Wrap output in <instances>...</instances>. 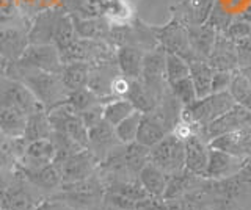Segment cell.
<instances>
[{"instance_id":"1","label":"cell","mask_w":251,"mask_h":210,"mask_svg":"<svg viewBox=\"0 0 251 210\" xmlns=\"http://www.w3.org/2000/svg\"><path fill=\"white\" fill-rule=\"evenodd\" d=\"M16 69L21 72L19 82L33 93V96L39 100V104L46 108H53L68 99L69 91L65 88L60 74L39 71V69H27L16 65Z\"/></svg>"},{"instance_id":"2","label":"cell","mask_w":251,"mask_h":210,"mask_svg":"<svg viewBox=\"0 0 251 210\" xmlns=\"http://www.w3.org/2000/svg\"><path fill=\"white\" fill-rule=\"evenodd\" d=\"M235 105L234 99L227 91L223 93H210V94L196 99L193 104L182 107L180 110V119L192 124L195 132L209 126L222 115Z\"/></svg>"},{"instance_id":"3","label":"cell","mask_w":251,"mask_h":210,"mask_svg":"<svg viewBox=\"0 0 251 210\" xmlns=\"http://www.w3.org/2000/svg\"><path fill=\"white\" fill-rule=\"evenodd\" d=\"M149 162L167 174L180 173L185 169V143L170 132L149 149Z\"/></svg>"},{"instance_id":"4","label":"cell","mask_w":251,"mask_h":210,"mask_svg":"<svg viewBox=\"0 0 251 210\" xmlns=\"http://www.w3.org/2000/svg\"><path fill=\"white\" fill-rule=\"evenodd\" d=\"M152 32L157 43L167 53H176V55L182 57L187 63L200 60L195 55L192 46L188 43L187 27L176 18H173L168 24L162 27H152Z\"/></svg>"},{"instance_id":"5","label":"cell","mask_w":251,"mask_h":210,"mask_svg":"<svg viewBox=\"0 0 251 210\" xmlns=\"http://www.w3.org/2000/svg\"><path fill=\"white\" fill-rule=\"evenodd\" d=\"M165 60H167V52L160 46L146 52L143 58L141 77L138 79L159 100L162 99L163 93L167 91L168 85L167 72H165Z\"/></svg>"},{"instance_id":"6","label":"cell","mask_w":251,"mask_h":210,"mask_svg":"<svg viewBox=\"0 0 251 210\" xmlns=\"http://www.w3.org/2000/svg\"><path fill=\"white\" fill-rule=\"evenodd\" d=\"M251 126V112L235 104L231 110H227L225 115H222L215 121H212L209 126L198 129L195 134H198L207 144L222 135L231 134L239 129Z\"/></svg>"},{"instance_id":"7","label":"cell","mask_w":251,"mask_h":210,"mask_svg":"<svg viewBox=\"0 0 251 210\" xmlns=\"http://www.w3.org/2000/svg\"><path fill=\"white\" fill-rule=\"evenodd\" d=\"M16 65L53 74H60L63 68L60 52L53 44H28L22 55L16 60Z\"/></svg>"},{"instance_id":"8","label":"cell","mask_w":251,"mask_h":210,"mask_svg":"<svg viewBox=\"0 0 251 210\" xmlns=\"http://www.w3.org/2000/svg\"><path fill=\"white\" fill-rule=\"evenodd\" d=\"M99 160L90 149H82L69 157L57 162V166L61 173L63 184H74L91 177L96 169Z\"/></svg>"},{"instance_id":"9","label":"cell","mask_w":251,"mask_h":210,"mask_svg":"<svg viewBox=\"0 0 251 210\" xmlns=\"http://www.w3.org/2000/svg\"><path fill=\"white\" fill-rule=\"evenodd\" d=\"M251 157H237V155L227 154L225 151L212 149L209 147V163L204 173V179L209 181H225L240 171L250 163Z\"/></svg>"},{"instance_id":"10","label":"cell","mask_w":251,"mask_h":210,"mask_svg":"<svg viewBox=\"0 0 251 210\" xmlns=\"http://www.w3.org/2000/svg\"><path fill=\"white\" fill-rule=\"evenodd\" d=\"M118 146H121V141L116 137L115 126L105 119L88 130V149L96 155L99 162L105 160Z\"/></svg>"},{"instance_id":"11","label":"cell","mask_w":251,"mask_h":210,"mask_svg":"<svg viewBox=\"0 0 251 210\" xmlns=\"http://www.w3.org/2000/svg\"><path fill=\"white\" fill-rule=\"evenodd\" d=\"M209 147L225 151L237 157H251V126L212 140Z\"/></svg>"},{"instance_id":"12","label":"cell","mask_w":251,"mask_h":210,"mask_svg":"<svg viewBox=\"0 0 251 210\" xmlns=\"http://www.w3.org/2000/svg\"><path fill=\"white\" fill-rule=\"evenodd\" d=\"M0 104L13 105L16 108H19V110L24 112L27 116L44 108L41 104H39V100L33 96V93L19 80L11 82L5 88V91L2 93V102Z\"/></svg>"},{"instance_id":"13","label":"cell","mask_w":251,"mask_h":210,"mask_svg":"<svg viewBox=\"0 0 251 210\" xmlns=\"http://www.w3.org/2000/svg\"><path fill=\"white\" fill-rule=\"evenodd\" d=\"M207 63L215 69V71H237L239 61H237V50H235V43L226 38L223 33L217 35V40L214 44Z\"/></svg>"},{"instance_id":"14","label":"cell","mask_w":251,"mask_h":210,"mask_svg":"<svg viewBox=\"0 0 251 210\" xmlns=\"http://www.w3.org/2000/svg\"><path fill=\"white\" fill-rule=\"evenodd\" d=\"M185 169L196 176L206 173L209 163V144L198 135L193 134L185 140Z\"/></svg>"},{"instance_id":"15","label":"cell","mask_w":251,"mask_h":210,"mask_svg":"<svg viewBox=\"0 0 251 210\" xmlns=\"http://www.w3.org/2000/svg\"><path fill=\"white\" fill-rule=\"evenodd\" d=\"M215 3L217 0H184L176 6L175 18L185 27L206 24Z\"/></svg>"},{"instance_id":"16","label":"cell","mask_w":251,"mask_h":210,"mask_svg":"<svg viewBox=\"0 0 251 210\" xmlns=\"http://www.w3.org/2000/svg\"><path fill=\"white\" fill-rule=\"evenodd\" d=\"M65 11L61 10H46L39 13L33 25H31L28 36V44H53V32L55 25Z\"/></svg>"},{"instance_id":"17","label":"cell","mask_w":251,"mask_h":210,"mask_svg":"<svg viewBox=\"0 0 251 210\" xmlns=\"http://www.w3.org/2000/svg\"><path fill=\"white\" fill-rule=\"evenodd\" d=\"M55 162V146L50 138H41L27 143L24 149V165L27 169H36Z\"/></svg>"},{"instance_id":"18","label":"cell","mask_w":251,"mask_h":210,"mask_svg":"<svg viewBox=\"0 0 251 210\" xmlns=\"http://www.w3.org/2000/svg\"><path fill=\"white\" fill-rule=\"evenodd\" d=\"M145 50H141L133 46H121L116 49V65L120 72L127 77L129 80H138L141 77V69H143V58Z\"/></svg>"},{"instance_id":"19","label":"cell","mask_w":251,"mask_h":210,"mask_svg":"<svg viewBox=\"0 0 251 210\" xmlns=\"http://www.w3.org/2000/svg\"><path fill=\"white\" fill-rule=\"evenodd\" d=\"M187 33H188V43H190L195 55L200 60H207L212 49H214L218 33L207 24L188 25Z\"/></svg>"},{"instance_id":"20","label":"cell","mask_w":251,"mask_h":210,"mask_svg":"<svg viewBox=\"0 0 251 210\" xmlns=\"http://www.w3.org/2000/svg\"><path fill=\"white\" fill-rule=\"evenodd\" d=\"M168 134H170L168 129L163 126V124L160 122V119L157 118L152 112L145 113L143 116H141L135 141L151 149L152 146H155L162 138H165Z\"/></svg>"},{"instance_id":"21","label":"cell","mask_w":251,"mask_h":210,"mask_svg":"<svg viewBox=\"0 0 251 210\" xmlns=\"http://www.w3.org/2000/svg\"><path fill=\"white\" fill-rule=\"evenodd\" d=\"M28 116L13 105L0 104V132L11 138H22Z\"/></svg>"},{"instance_id":"22","label":"cell","mask_w":251,"mask_h":210,"mask_svg":"<svg viewBox=\"0 0 251 210\" xmlns=\"http://www.w3.org/2000/svg\"><path fill=\"white\" fill-rule=\"evenodd\" d=\"M168 177L170 174L162 171L159 166H155L154 163L148 162L140 171L138 181L151 198H163L165 188H167L168 184Z\"/></svg>"},{"instance_id":"23","label":"cell","mask_w":251,"mask_h":210,"mask_svg":"<svg viewBox=\"0 0 251 210\" xmlns=\"http://www.w3.org/2000/svg\"><path fill=\"white\" fill-rule=\"evenodd\" d=\"M74 28L78 38L85 40H96V41H107L112 22L107 18H91V19H82L73 16Z\"/></svg>"},{"instance_id":"24","label":"cell","mask_w":251,"mask_h":210,"mask_svg":"<svg viewBox=\"0 0 251 210\" xmlns=\"http://www.w3.org/2000/svg\"><path fill=\"white\" fill-rule=\"evenodd\" d=\"M91 65L85 61H73V63H65L60 71V79L65 85V88L71 93L78 88H85L88 85Z\"/></svg>"},{"instance_id":"25","label":"cell","mask_w":251,"mask_h":210,"mask_svg":"<svg viewBox=\"0 0 251 210\" xmlns=\"http://www.w3.org/2000/svg\"><path fill=\"white\" fill-rule=\"evenodd\" d=\"M121 159L127 174L138 177L141 168L149 162V147L137 141L129 144H121Z\"/></svg>"},{"instance_id":"26","label":"cell","mask_w":251,"mask_h":210,"mask_svg":"<svg viewBox=\"0 0 251 210\" xmlns=\"http://www.w3.org/2000/svg\"><path fill=\"white\" fill-rule=\"evenodd\" d=\"M28 46V36L18 28H0V53L18 60Z\"/></svg>"},{"instance_id":"27","label":"cell","mask_w":251,"mask_h":210,"mask_svg":"<svg viewBox=\"0 0 251 210\" xmlns=\"http://www.w3.org/2000/svg\"><path fill=\"white\" fill-rule=\"evenodd\" d=\"M65 5L71 16L82 19L105 18L108 0H65Z\"/></svg>"},{"instance_id":"28","label":"cell","mask_w":251,"mask_h":210,"mask_svg":"<svg viewBox=\"0 0 251 210\" xmlns=\"http://www.w3.org/2000/svg\"><path fill=\"white\" fill-rule=\"evenodd\" d=\"M126 99L130 100L133 108L143 115L154 112L155 107L160 102V100L141 83V80H130V88Z\"/></svg>"},{"instance_id":"29","label":"cell","mask_w":251,"mask_h":210,"mask_svg":"<svg viewBox=\"0 0 251 210\" xmlns=\"http://www.w3.org/2000/svg\"><path fill=\"white\" fill-rule=\"evenodd\" d=\"M188 65H190V79L195 85L198 99L210 94L212 77H214L215 69L212 68L206 60H195Z\"/></svg>"},{"instance_id":"30","label":"cell","mask_w":251,"mask_h":210,"mask_svg":"<svg viewBox=\"0 0 251 210\" xmlns=\"http://www.w3.org/2000/svg\"><path fill=\"white\" fill-rule=\"evenodd\" d=\"M25 173L31 182L44 190H53L60 184H63L61 173L55 163H49V165H44L36 169H25Z\"/></svg>"},{"instance_id":"31","label":"cell","mask_w":251,"mask_h":210,"mask_svg":"<svg viewBox=\"0 0 251 210\" xmlns=\"http://www.w3.org/2000/svg\"><path fill=\"white\" fill-rule=\"evenodd\" d=\"M52 126L49 122V116H47L43 110H39L36 113H31L27 118V126L25 132H24V140L27 143L35 141V140L41 138H50L52 135Z\"/></svg>"},{"instance_id":"32","label":"cell","mask_w":251,"mask_h":210,"mask_svg":"<svg viewBox=\"0 0 251 210\" xmlns=\"http://www.w3.org/2000/svg\"><path fill=\"white\" fill-rule=\"evenodd\" d=\"M227 93L231 94L235 104L251 112V83L240 69L234 71Z\"/></svg>"},{"instance_id":"33","label":"cell","mask_w":251,"mask_h":210,"mask_svg":"<svg viewBox=\"0 0 251 210\" xmlns=\"http://www.w3.org/2000/svg\"><path fill=\"white\" fill-rule=\"evenodd\" d=\"M0 206L3 210H35L36 206L28 193L24 191L21 187L8 188L0 193Z\"/></svg>"},{"instance_id":"34","label":"cell","mask_w":251,"mask_h":210,"mask_svg":"<svg viewBox=\"0 0 251 210\" xmlns=\"http://www.w3.org/2000/svg\"><path fill=\"white\" fill-rule=\"evenodd\" d=\"M77 33L74 28V22L73 16L68 13H63L57 25H55V32H53V46L58 49V52L65 50L68 46L73 44L77 40Z\"/></svg>"},{"instance_id":"35","label":"cell","mask_w":251,"mask_h":210,"mask_svg":"<svg viewBox=\"0 0 251 210\" xmlns=\"http://www.w3.org/2000/svg\"><path fill=\"white\" fill-rule=\"evenodd\" d=\"M133 112H135V108H133L130 100H127L126 97L112 99L110 102L104 104V119L112 124V126L120 124Z\"/></svg>"},{"instance_id":"36","label":"cell","mask_w":251,"mask_h":210,"mask_svg":"<svg viewBox=\"0 0 251 210\" xmlns=\"http://www.w3.org/2000/svg\"><path fill=\"white\" fill-rule=\"evenodd\" d=\"M65 102L69 105V108L74 113L80 115L82 112L88 110L90 107L102 104V100H100L99 96L94 94V93L88 87H85V88H78L75 91H71Z\"/></svg>"},{"instance_id":"37","label":"cell","mask_w":251,"mask_h":210,"mask_svg":"<svg viewBox=\"0 0 251 210\" xmlns=\"http://www.w3.org/2000/svg\"><path fill=\"white\" fill-rule=\"evenodd\" d=\"M141 116H143V113L135 110L132 115H129L127 118L123 119L120 124H116L115 126L116 137L121 141V144H129V143H133L137 140Z\"/></svg>"},{"instance_id":"38","label":"cell","mask_w":251,"mask_h":210,"mask_svg":"<svg viewBox=\"0 0 251 210\" xmlns=\"http://www.w3.org/2000/svg\"><path fill=\"white\" fill-rule=\"evenodd\" d=\"M165 72H167V82L168 85L175 83L180 79L190 75V65L187 61L176 55V53H167V60H165Z\"/></svg>"},{"instance_id":"39","label":"cell","mask_w":251,"mask_h":210,"mask_svg":"<svg viewBox=\"0 0 251 210\" xmlns=\"http://www.w3.org/2000/svg\"><path fill=\"white\" fill-rule=\"evenodd\" d=\"M168 87H170L171 94L179 100L182 107L190 105V104L195 102L196 99H198V96H196L195 85H193V82L190 79V75L185 77V79H180V80H177L175 83L168 85Z\"/></svg>"},{"instance_id":"40","label":"cell","mask_w":251,"mask_h":210,"mask_svg":"<svg viewBox=\"0 0 251 210\" xmlns=\"http://www.w3.org/2000/svg\"><path fill=\"white\" fill-rule=\"evenodd\" d=\"M232 21H234V14L227 11L220 0H217V3L214 5V8H212L206 24L214 28L217 33H225Z\"/></svg>"},{"instance_id":"41","label":"cell","mask_w":251,"mask_h":210,"mask_svg":"<svg viewBox=\"0 0 251 210\" xmlns=\"http://www.w3.org/2000/svg\"><path fill=\"white\" fill-rule=\"evenodd\" d=\"M130 16H132V10L127 0H108L105 18L112 24H127Z\"/></svg>"},{"instance_id":"42","label":"cell","mask_w":251,"mask_h":210,"mask_svg":"<svg viewBox=\"0 0 251 210\" xmlns=\"http://www.w3.org/2000/svg\"><path fill=\"white\" fill-rule=\"evenodd\" d=\"M226 38H229L231 41L239 43L242 40H247L251 36V25L248 22L242 21V19H234L231 22V25L227 27V30L223 33Z\"/></svg>"},{"instance_id":"43","label":"cell","mask_w":251,"mask_h":210,"mask_svg":"<svg viewBox=\"0 0 251 210\" xmlns=\"http://www.w3.org/2000/svg\"><path fill=\"white\" fill-rule=\"evenodd\" d=\"M80 119L83 122V126L86 129H93L94 126H98L99 122L104 121V104H98V105H93L90 107L88 110L82 112L80 115Z\"/></svg>"},{"instance_id":"44","label":"cell","mask_w":251,"mask_h":210,"mask_svg":"<svg viewBox=\"0 0 251 210\" xmlns=\"http://www.w3.org/2000/svg\"><path fill=\"white\" fill-rule=\"evenodd\" d=\"M234 71H215L212 77V93H223L227 91L232 80Z\"/></svg>"},{"instance_id":"45","label":"cell","mask_w":251,"mask_h":210,"mask_svg":"<svg viewBox=\"0 0 251 210\" xmlns=\"http://www.w3.org/2000/svg\"><path fill=\"white\" fill-rule=\"evenodd\" d=\"M235 50H237V61L239 69H243L251 65V36L247 40L235 43Z\"/></svg>"},{"instance_id":"46","label":"cell","mask_w":251,"mask_h":210,"mask_svg":"<svg viewBox=\"0 0 251 210\" xmlns=\"http://www.w3.org/2000/svg\"><path fill=\"white\" fill-rule=\"evenodd\" d=\"M130 88V80L127 77H124L123 74L116 75L113 82H112V87H110V94L113 97H126L129 93Z\"/></svg>"},{"instance_id":"47","label":"cell","mask_w":251,"mask_h":210,"mask_svg":"<svg viewBox=\"0 0 251 210\" xmlns=\"http://www.w3.org/2000/svg\"><path fill=\"white\" fill-rule=\"evenodd\" d=\"M35 210H69L66 206H63L61 202H52V201H46L41 202L39 206H36Z\"/></svg>"},{"instance_id":"48","label":"cell","mask_w":251,"mask_h":210,"mask_svg":"<svg viewBox=\"0 0 251 210\" xmlns=\"http://www.w3.org/2000/svg\"><path fill=\"white\" fill-rule=\"evenodd\" d=\"M239 19H242V21H245V22H248V24L251 25V3L247 6L245 10L242 11V14L239 16Z\"/></svg>"},{"instance_id":"49","label":"cell","mask_w":251,"mask_h":210,"mask_svg":"<svg viewBox=\"0 0 251 210\" xmlns=\"http://www.w3.org/2000/svg\"><path fill=\"white\" fill-rule=\"evenodd\" d=\"M168 202V210H184L182 209V206H180V202L176 199V201H167Z\"/></svg>"},{"instance_id":"50","label":"cell","mask_w":251,"mask_h":210,"mask_svg":"<svg viewBox=\"0 0 251 210\" xmlns=\"http://www.w3.org/2000/svg\"><path fill=\"white\" fill-rule=\"evenodd\" d=\"M240 71L247 75V79L250 80V83H251V65L250 66H247V68H243V69H240Z\"/></svg>"},{"instance_id":"51","label":"cell","mask_w":251,"mask_h":210,"mask_svg":"<svg viewBox=\"0 0 251 210\" xmlns=\"http://www.w3.org/2000/svg\"><path fill=\"white\" fill-rule=\"evenodd\" d=\"M126 210H141V209H137V207H135V209H126Z\"/></svg>"},{"instance_id":"52","label":"cell","mask_w":251,"mask_h":210,"mask_svg":"<svg viewBox=\"0 0 251 210\" xmlns=\"http://www.w3.org/2000/svg\"><path fill=\"white\" fill-rule=\"evenodd\" d=\"M0 210H3V209H2V206H0Z\"/></svg>"}]
</instances>
